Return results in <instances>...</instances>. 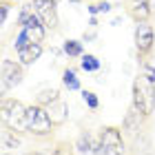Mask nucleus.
Wrapping results in <instances>:
<instances>
[{
  "label": "nucleus",
  "instance_id": "nucleus-4",
  "mask_svg": "<svg viewBox=\"0 0 155 155\" xmlns=\"http://www.w3.org/2000/svg\"><path fill=\"white\" fill-rule=\"evenodd\" d=\"M58 2L60 0H33L31 2L36 13L40 16V20L45 22V27L51 29V31H55L58 25H60V20H58Z\"/></svg>",
  "mask_w": 155,
  "mask_h": 155
},
{
  "label": "nucleus",
  "instance_id": "nucleus-22",
  "mask_svg": "<svg viewBox=\"0 0 155 155\" xmlns=\"http://www.w3.org/2000/svg\"><path fill=\"white\" fill-rule=\"evenodd\" d=\"M0 11H2V22H7V18H9V2H2Z\"/></svg>",
  "mask_w": 155,
  "mask_h": 155
},
{
  "label": "nucleus",
  "instance_id": "nucleus-5",
  "mask_svg": "<svg viewBox=\"0 0 155 155\" xmlns=\"http://www.w3.org/2000/svg\"><path fill=\"white\" fill-rule=\"evenodd\" d=\"M100 142L104 155H124V142H122V133L115 126H104L100 131Z\"/></svg>",
  "mask_w": 155,
  "mask_h": 155
},
{
  "label": "nucleus",
  "instance_id": "nucleus-25",
  "mask_svg": "<svg viewBox=\"0 0 155 155\" xmlns=\"http://www.w3.org/2000/svg\"><path fill=\"white\" fill-rule=\"evenodd\" d=\"M2 155H9V153H2Z\"/></svg>",
  "mask_w": 155,
  "mask_h": 155
},
{
  "label": "nucleus",
  "instance_id": "nucleus-13",
  "mask_svg": "<svg viewBox=\"0 0 155 155\" xmlns=\"http://www.w3.org/2000/svg\"><path fill=\"white\" fill-rule=\"evenodd\" d=\"M62 84H64V89H69V91L80 89V78L75 75L73 69H64V71H62Z\"/></svg>",
  "mask_w": 155,
  "mask_h": 155
},
{
  "label": "nucleus",
  "instance_id": "nucleus-17",
  "mask_svg": "<svg viewBox=\"0 0 155 155\" xmlns=\"http://www.w3.org/2000/svg\"><path fill=\"white\" fill-rule=\"evenodd\" d=\"M87 11L91 13V16H97V13H109V11H111V2H109V0L89 2V5H87Z\"/></svg>",
  "mask_w": 155,
  "mask_h": 155
},
{
  "label": "nucleus",
  "instance_id": "nucleus-15",
  "mask_svg": "<svg viewBox=\"0 0 155 155\" xmlns=\"http://www.w3.org/2000/svg\"><path fill=\"white\" fill-rule=\"evenodd\" d=\"M62 51H64L69 58H80V55L84 53V47L80 40H67L64 47H62Z\"/></svg>",
  "mask_w": 155,
  "mask_h": 155
},
{
  "label": "nucleus",
  "instance_id": "nucleus-26",
  "mask_svg": "<svg viewBox=\"0 0 155 155\" xmlns=\"http://www.w3.org/2000/svg\"><path fill=\"white\" fill-rule=\"evenodd\" d=\"M42 155H47V153H42ZM51 155H53V153H51Z\"/></svg>",
  "mask_w": 155,
  "mask_h": 155
},
{
  "label": "nucleus",
  "instance_id": "nucleus-9",
  "mask_svg": "<svg viewBox=\"0 0 155 155\" xmlns=\"http://www.w3.org/2000/svg\"><path fill=\"white\" fill-rule=\"evenodd\" d=\"M126 13L135 22H146L153 16V0H126Z\"/></svg>",
  "mask_w": 155,
  "mask_h": 155
},
{
  "label": "nucleus",
  "instance_id": "nucleus-16",
  "mask_svg": "<svg viewBox=\"0 0 155 155\" xmlns=\"http://www.w3.org/2000/svg\"><path fill=\"white\" fill-rule=\"evenodd\" d=\"M60 97V91L58 89H45L38 93V104L40 107H47V104H51L53 100H58Z\"/></svg>",
  "mask_w": 155,
  "mask_h": 155
},
{
  "label": "nucleus",
  "instance_id": "nucleus-19",
  "mask_svg": "<svg viewBox=\"0 0 155 155\" xmlns=\"http://www.w3.org/2000/svg\"><path fill=\"white\" fill-rule=\"evenodd\" d=\"M80 67L84 69V71L93 73V71H97V69H100V60H97L95 55L87 53V55H82V62H80Z\"/></svg>",
  "mask_w": 155,
  "mask_h": 155
},
{
  "label": "nucleus",
  "instance_id": "nucleus-21",
  "mask_svg": "<svg viewBox=\"0 0 155 155\" xmlns=\"http://www.w3.org/2000/svg\"><path fill=\"white\" fill-rule=\"evenodd\" d=\"M146 78H149L151 82H155V67L153 64H149V62H144V71H142Z\"/></svg>",
  "mask_w": 155,
  "mask_h": 155
},
{
  "label": "nucleus",
  "instance_id": "nucleus-2",
  "mask_svg": "<svg viewBox=\"0 0 155 155\" xmlns=\"http://www.w3.org/2000/svg\"><path fill=\"white\" fill-rule=\"evenodd\" d=\"M53 129V122L49 117L47 109L40 104H31L27 107V117H25V131L33 133V135H49Z\"/></svg>",
  "mask_w": 155,
  "mask_h": 155
},
{
  "label": "nucleus",
  "instance_id": "nucleus-24",
  "mask_svg": "<svg viewBox=\"0 0 155 155\" xmlns=\"http://www.w3.org/2000/svg\"><path fill=\"white\" fill-rule=\"evenodd\" d=\"M95 38V33L93 31H91V33H84V40H93Z\"/></svg>",
  "mask_w": 155,
  "mask_h": 155
},
{
  "label": "nucleus",
  "instance_id": "nucleus-12",
  "mask_svg": "<svg viewBox=\"0 0 155 155\" xmlns=\"http://www.w3.org/2000/svg\"><path fill=\"white\" fill-rule=\"evenodd\" d=\"M42 55V45L40 42H33V45H29L27 49H22V51L18 53V60H20V64H33L38 58Z\"/></svg>",
  "mask_w": 155,
  "mask_h": 155
},
{
  "label": "nucleus",
  "instance_id": "nucleus-20",
  "mask_svg": "<svg viewBox=\"0 0 155 155\" xmlns=\"http://www.w3.org/2000/svg\"><path fill=\"white\" fill-rule=\"evenodd\" d=\"M82 100H84V104H87L89 109H97L100 107V100H97V95L93 93V91H82Z\"/></svg>",
  "mask_w": 155,
  "mask_h": 155
},
{
  "label": "nucleus",
  "instance_id": "nucleus-3",
  "mask_svg": "<svg viewBox=\"0 0 155 155\" xmlns=\"http://www.w3.org/2000/svg\"><path fill=\"white\" fill-rule=\"evenodd\" d=\"M2 124L13 131H25V117H27V104H22L16 97H2Z\"/></svg>",
  "mask_w": 155,
  "mask_h": 155
},
{
  "label": "nucleus",
  "instance_id": "nucleus-6",
  "mask_svg": "<svg viewBox=\"0 0 155 155\" xmlns=\"http://www.w3.org/2000/svg\"><path fill=\"white\" fill-rule=\"evenodd\" d=\"M153 42H155L153 27L146 25V22H137V27H135V49H137L140 58H146L153 51Z\"/></svg>",
  "mask_w": 155,
  "mask_h": 155
},
{
  "label": "nucleus",
  "instance_id": "nucleus-10",
  "mask_svg": "<svg viewBox=\"0 0 155 155\" xmlns=\"http://www.w3.org/2000/svg\"><path fill=\"white\" fill-rule=\"evenodd\" d=\"M47 113H49V117H51V122L53 124H62L67 120V104H64V100L62 97H58V100H53L51 104H47Z\"/></svg>",
  "mask_w": 155,
  "mask_h": 155
},
{
  "label": "nucleus",
  "instance_id": "nucleus-18",
  "mask_svg": "<svg viewBox=\"0 0 155 155\" xmlns=\"http://www.w3.org/2000/svg\"><path fill=\"white\" fill-rule=\"evenodd\" d=\"M29 45H33L31 38H29V33H27L25 29H20V33L16 36V40H13V49H16V53H20L22 49H27Z\"/></svg>",
  "mask_w": 155,
  "mask_h": 155
},
{
  "label": "nucleus",
  "instance_id": "nucleus-11",
  "mask_svg": "<svg viewBox=\"0 0 155 155\" xmlns=\"http://www.w3.org/2000/svg\"><path fill=\"white\" fill-rule=\"evenodd\" d=\"M97 144H100V140H93L91 133H82V135L78 137V142H75V151L82 153V155H95Z\"/></svg>",
  "mask_w": 155,
  "mask_h": 155
},
{
  "label": "nucleus",
  "instance_id": "nucleus-7",
  "mask_svg": "<svg viewBox=\"0 0 155 155\" xmlns=\"http://www.w3.org/2000/svg\"><path fill=\"white\" fill-rule=\"evenodd\" d=\"M20 27L29 33L31 42H42V40H45V36H47V27H45V22L40 20V16L36 13V9H33L29 16L20 22Z\"/></svg>",
  "mask_w": 155,
  "mask_h": 155
},
{
  "label": "nucleus",
  "instance_id": "nucleus-14",
  "mask_svg": "<svg viewBox=\"0 0 155 155\" xmlns=\"http://www.w3.org/2000/svg\"><path fill=\"white\" fill-rule=\"evenodd\" d=\"M18 144H20V140L16 135V131L2 124V149H16Z\"/></svg>",
  "mask_w": 155,
  "mask_h": 155
},
{
  "label": "nucleus",
  "instance_id": "nucleus-8",
  "mask_svg": "<svg viewBox=\"0 0 155 155\" xmlns=\"http://www.w3.org/2000/svg\"><path fill=\"white\" fill-rule=\"evenodd\" d=\"M22 82V64L13 60H2V91L7 89H13Z\"/></svg>",
  "mask_w": 155,
  "mask_h": 155
},
{
  "label": "nucleus",
  "instance_id": "nucleus-23",
  "mask_svg": "<svg viewBox=\"0 0 155 155\" xmlns=\"http://www.w3.org/2000/svg\"><path fill=\"white\" fill-rule=\"evenodd\" d=\"M89 27H91V29H95V27H97V18H95V16H91V20H89Z\"/></svg>",
  "mask_w": 155,
  "mask_h": 155
},
{
  "label": "nucleus",
  "instance_id": "nucleus-1",
  "mask_svg": "<svg viewBox=\"0 0 155 155\" xmlns=\"http://www.w3.org/2000/svg\"><path fill=\"white\" fill-rule=\"evenodd\" d=\"M133 109L142 117H149L155 111V82H151L144 73L133 80Z\"/></svg>",
  "mask_w": 155,
  "mask_h": 155
}]
</instances>
